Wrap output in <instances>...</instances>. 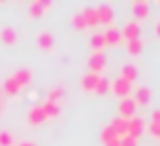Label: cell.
I'll list each match as a JSON object with an SVG mask.
<instances>
[{
  "label": "cell",
  "instance_id": "7c38bea8",
  "mask_svg": "<svg viewBox=\"0 0 160 146\" xmlns=\"http://www.w3.org/2000/svg\"><path fill=\"white\" fill-rule=\"evenodd\" d=\"M45 120H47V116H45V112H43L41 106H35L32 110H28V122H31L32 126H39V124H43Z\"/></svg>",
  "mask_w": 160,
  "mask_h": 146
},
{
  "label": "cell",
  "instance_id": "30bf717a",
  "mask_svg": "<svg viewBox=\"0 0 160 146\" xmlns=\"http://www.w3.org/2000/svg\"><path fill=\"white\" fill-rule=\"evenodd\" d=\"M109 126L116 130V134H118V138H124V136H128V120H124V118H113L112 122H109Z\"/></svg>",
  "mask_w": 160,
  "mask_h": 146
},
{
  "label": "cell",
  "instance_id": "9c48e42d",
  "mask_svg": "<svg viewBox=\"0 0 160 146\" xmlns=\"http://www.w3.org/2000/svg\"><path fill=\"white\" fill-rule=\"evenodd\" d=\"M132 14L136 16L138 20L146 18V16L150 14V6H148V2H146V0H134V2H132Z\"/></svg>",
  "mask_w": 160,
  "mask_h": 146
},
{
  "label": "cell",
  "instance_id": "f1b7e54d",
  "mask_svg": "<svg viewBox=\"0 0 160 146\" xmlns=\"http://www.w3.org/2000/svg\"><path fill=\"white\" fill-rule=\"evenodd\" d=\"M120 146H138V140H134L132 136H124L120 138Z\"/></svg>",
  "mask_w": 160,
  "mask_h": 146
},
{
  "label": "cell",
  "instance_id": "f546056e",
  "mask_svg": "<svg viewBox=\"0 0 160 146\" xmlns=\"http://www.w3.org/2000/svg\"><path fill=\"white\" fill-rule=\"evenodd\" d=\"M150 122H158L160 124V110H154L152 112V120H150Z\"/></svg>",
  "mask_w": 160,
  "mask_h": 146
},
{
  "label": "cell",
  "instance_id": "603a6c76",
  "mask_svg": "<svg viewBox=\"0 0 160 146\" xmlns=\"http://www.w3.org/2000/svg\"><path fill=\"white\" fill-rule=\"evenodd\" d=\"M71 24H73V28H77V31H85V28H87L85 18H83L81 12H75V14L71 16Z\"/></svg>",
  "mask_w": 160,
  "mask_h": 146
},
{
  "label": "cell",
  "instance_id": "277c9868",
  "mask_svg": "<svg viewBox=\"0 0 160 146\" xmlns=\"http://www.w3.org/2000/svg\"><path fill=\"white\" fill-rule=\"evenodd\" d=\"M118 110H120V118L130 120V118H134V114H136V102H134L132 98H122Z\"/></svg>",
  "mask_w": 160,
  "mask_h": 146
},
{
  "label": "cell",
  "instance_id": "5b68a950",
  "mask_svg": "<svg viewBox=\"0 0 160 146\" xmlns=\"http://www.w3.org/2000/svg\"><path fill=\"white\" fill-rule=\"evenodd\" d=\"M109 89H112L116 95H120V98H128V93L132 91V83H128L126 79L118 77V79H113V81H112Z\"/></svg>",
  "mask_w": 160,
  "mask_h": 146
},
{
  "label": "cell",
  "instance_id": "d4e9b609",
  "mask_svg": "<svg viewBox=\"0 0 160 146\" xmlns=\"http://www.w3.org/2000/svg\"><path fill=\"white\" fill-rule=\"evenodd\" d=\"M116 138H118L116 130H113V128L108 124V126L102 130V142H103V144H108V142H112V140H116Z\"/></svg>",
  "mask_w": 160,
  "mask_h": 146
},
{
  "label": "cell",
  "instance_id": "4fadbf2b",
  "mask_svg": "<svg viewBox=\"0 0 160 146\" xmlns=\"http://www.w3.org/2000/svg\"><path fill=\"white\" fill-rule=\"evenodd\" d=\"M37 43H39V47L41 49H53V45H55V39H53V35L49 31H39V35H37Z\"/></svg>",
  "mask_w": 160,
  "mask_h": 146
},
{
  "label": "cell",
  "instance_id": "52a82bcc",
  "mask_svg": "<svg viewBox=\"0 0 160 146\" xmlns=\"http://www.w3.org/2000/svg\"><path fill=\"white\" fill-rule=\"evenodd\" d=\"M49 8H51V2H49V0H35V2H31V6H28V14H31L32 18H39Z\"/></svg>",
  "mask_w": 160,
  "mask_h": 146
},
{
  "label": "cell",
  "instance_id": "4316f807",
  "mask_svg": "<svg viewBox=\"0 0 160 146\" xmlns=\"http://www.w3.org/2000/svg\"><path fill=\"white\" fill-rule=\"evenodd\" d=\"M0 146H12V134L6 130H0Z\"/></svg>",
  "mask_w": 160,
  "mask_h": 146
},
{
  "label": "cell",
  "instance_id": "7402d4cb",
  "mask_svg": "<svg viewBox=\"0 0 160 146\" xmlns=\"http://www.w3.org/2000/svg\"><path fill=\"white\" fill-rule=\"evenodd\" d=\"M4 91H6L8 95H16V93L20 91V85L16 83L14 77H8L6 81H4Z\"/></svg>",
  "mask_w": 160,
  "mask_h": 146
},
{
  "label": "cell",
  "instance_id": "5bb4252c",
  "mask_svg": "<svg viewBox=\"0 0 160 146\" xmlns=\"http://www.w3.org/2000/svg\"><path fill=\"white\" fill-rule=\"evenodd\" d=\"M102 35H103V39H106V45H118V43L122 41L120 28H116V27H109L108 31L102 33Z\"/></svg>",
  "mask_w": 160,
  "mask_h": 146
},
{
  "label": "cell",
  "instance_id": "7a4b0ae2",
  "mask_svg": "<svg viewBox=\"0 0 160 146\" xmlns=\"http://www.w3.org/2000/svg\"><path fill=\"white\" fill-rule=\"evenodd\" d=\"M146 130V122L140 116H134L128 120V136H132L134 140H138V136H142V132Z\"/></svg>",
  "mask_w": 160,
  "mask_h": 146
},
{
  "label": "cell",
  "instance_id": "ffe728a7",
  "mask_svg": "<svg viewBox=\"0 0 160 146\" xmlns=\"http://www.w3.org/2000/svg\"><path fill=\"white\" fill-rule=\"evenodd\" d=\"M41 108H43V112H45V116H47V118H55V116H59V112H61L59 103L57 102H49V99Z\"/></svg>",
  "mask_w": 160,
  "mask_h": 146
},
{
  "label": "cell",
  "instance_id": "836d02e7",
  "mask_svg": "<svg viewBox=\"0 0 160 146\" xmlns=\"http://www.w3.org/2000/svg\"><path fill=\"white\" fill-rule=\"evenodd\" d=\"M158 4H160V0H158Z\"/></svg>",
  "mask_w": 160,
  "mask_h": 146
},
{
  "label": "cell",
  "instance_id": "8992f818",
  "mask_svg": "<svg viewBox=\"0 0 160 146\" xmlns=\"http://www.w3.org/2000/svg\"><path fill=\"white\" fill-rule=\"evenodd\" d=\"M95 14H98V23L112 24L116 12H113V8L109 6V4H99V6H95Z\"/></svg>",
  "mask_w": 160,
  "mask_h": 146
},
{
  "label": "cell",
  "instance_id": "d6a6232c",
  "mask_svg": "<svg viewBox=\"0 0 160 146\" xmlns=\"http://www.w3.org/2000/svg\"><path fill=\"white\" fill-rule=\"evenodd\" d=\"M16 146H35V144H32V142H18Z\"/></svg>",
  "mask_w": 160,
  "mask_h": 146
},
{
  "label": "cell",
  "instance_id": "1f68e13d",
  "mask_svg": "<svg viewBox=\"0 0 160 146\" xmlns=\"http://www.w3.org/2000/svg\"><path fill=\"white\" fill-rule=\"evenodd\" d=\"M154 33H156V35L160 37V20H158V23H156V24H154Z\"/></svg>",
  "mask_w": 160,
  "mask_h": 146
},
{
  "label": "cell",
  "instance_id": "83f0119b",
  "mask_svg": "<svg viewBox=\"0 0 160 146\" xmlns=\"http://www.w3.org/2000/svg\"><path fill=\"white\" fill-rule=\"evenodd\" d=\"M146 128H148V132L154 136V138H160V124H158V122H150V124H146Z\"/></svg>",
  "mask_w": 160,
  "mask_h": 146
},
{
  "label": "cell",
  "instance_id": "ba28073f",
  "mask_svg": "<svg viewBox=\"0 0 160 146\" xmlns=\"http://www.w3.org/2000/svg\"><path fill=\"white\" fill-rule=\"evenodd\" d=\"M134 102L136 103H142V106H146V103H150V99H152V91H150V87L146 85H140L134 89Z\"/></svg>",
  "mask_w": 160,
  "mask_h": 146
},
{
  "label": "cell",
  "instance_id": "4dcf8cb0",
  "mask_svg": "<svg viewBox=\"0 0 160 146\" xmlns=\"http://www.w3.org/2000/svg\"><path fill=\"white\" fill-rule=\"evenodd\" d=\"M106 146H120V138H116V140H112V142H108Z\"/></svg>",
  "mask_w": 160,
  "mask_h": 146
},
{
  "label": "cell",
  "instance_id": "3957f363",
  "mask_svg": "<svg viewBox=\"0 0 160 146\" xmlns=\"http://www.w3.org/2000/svg\"><path fill=\"white\" fill-rule=\"evenodd\" d=\"M140 27H138V23L136 20H130V23H126L124 27L120 28V35H122V39H126V41H134V39H140Z\"/></svg>",
  "mask_w": 160,
  "mask_h": 146
},
{
  "label": "cell",
  "instance_id": "ac0fdd59",
  "mask_svg": "<svg viewBox=\"0 0 160 146\" xmlns=\"http://www.w3.org/2000/svg\"><path fill=\"white\" fill-rule=\"evenodd\" d=\"M81 14H83V18H85V24H87V27H95V24H99L98 23V14H95V8L93 6H85L81 10Z\"/></svg>",
  "mask_w": 160,
  "mask_h": 146
},
{
  "label": "cell",
  "instance_id": "d6986e66",
  "mask_svg": "<svg viewBox=\"0 0 160 146\" xmlns=\"http://www.w3.org/2000/svg\"><path fill=\"white\" fill-rule=\"evenodd\" d=\"M89 45L93 51H103V47H106V39H103L102 33H93V35L89 37Z\"/></svg>",
  "mask_w": 160,
  "mask_h": 146
},
{
  "label": "cell",
  "instance_id": "cb8c5ba5",
  "mask_svg": "<svg viewBox=\"0 0 160 146\" xmlns=\"http://www.w3.org/2000/svg\"><path fill=\"white\" fill-rule=\"evenodd\" d=\"M63 93H65V87L55 85V87H51V89H49L47 98H49V102H59V99L63 98Z\"/></svg>",
  "mask_w": 160,
  "mask_h": 146
},
{
  "label": "cell",
  "instance_id": "e0dca14e",
  "mask_svg": "<svg viewBox=\"0 0 160 146\" xmlns=\"http://www.w3.org/2000/svg\"><path fill=\"white\" fill-rule=\"evenodd\" d=\"M12 77L16 79V83H18L20 87H22V85H28V83L32 81V73H31V69H18V71L12 75Z\"/></svg>",
  "mask_w": 160,
  "mask_h": 146
},
{
  "label": "cell",
  "instance_id": "2e32d148",
  "mask_svg": "<svg viewBox=\"0 0 160 146\" xmlns=\"http://www.w3.org/2000/svg\"><path fill=\"white\" fill-rule=\"evenodd\" d=\"M0 43L2 45H12L16 43V31L12 27H2L0 31Z\"/></svg>",
  "mask_w": 160,
  "mask_h": 146
},
{
  "label": "cell",
  "instance_id": "484cf974",
  "mask_svg": "<svg viewBox=\"0 0 160 146\" xmlns=\"http://www.w3.org/2000/svg\"><path fill=\"white\" fill-rule=\"evenodd\" d=\"M95 93H108L109 91V79H106V77H99L98 79V83H95Z\"/></svg>",
  "mask_w": 160,
  "mask_h": 146
},
{
  "label": "cell",
  "instance_id": "8fae6325",
  "mask_svg": "<svg viewBox=\"0 0 160 146\" xmlns=\"http://www.w3.org/2000/svg\"><path fill=\"white\" fill-rule=\"evenodd\" d=\"M120 77H122V79H126L128 83L136 81V79H138V69H136V65H132V63L122 65V69H120Z\"/></svg>",
  "mask_w": 160,
  "mask_h": 146
},
{
  "label": "cell",
  "instance_id": "6da1fadb",
  "mask_svg": "<svg viewBox=\"0 0 160 146\" xmlns=\"http://www.w3.org/2000/svg\"><path fill=\"white\" fill-rule=\"evenodd\" d=\"M106 53L103 51H91V55L87 57V67H89V71L91 73H98L102 71L103 67H106Z\"/></svg>",
  "mask_w": 160,
  "mask_h": 146
},
{
  "label": "cell",
  "instance_id": "44dd1931",
  "mask_svg": "<svg viewBox=\"0 0 160 146\" xmlns=\"http://www.w3.org/2000/svg\"><path fill=\"white\" fill-rule=\"evenodd\" d=\"M128 53L130 55H140L142 53V49H144V41H142V37L140 39H134V41H128Z\"/></svg>",
  "mask_w": 160,
  "mask_h": 146
},
{
  "label": "cell",
  "instance_id": "9a60e30c",
  "mask_svg": "<svg viewBox=\"0 0 160 146\" xmlns=\"http://www.w3.org/2000/svg\"><path fill=\"white\" fill-rule=\"evenodd\" d=\"M98 79H99L98 73L87 71V73L81 77V87H83L85 91H93V89H95V83H98Z\"/></svg>",
  "mask_w": 160,
  "mask_h": 146
}]
</instances>
